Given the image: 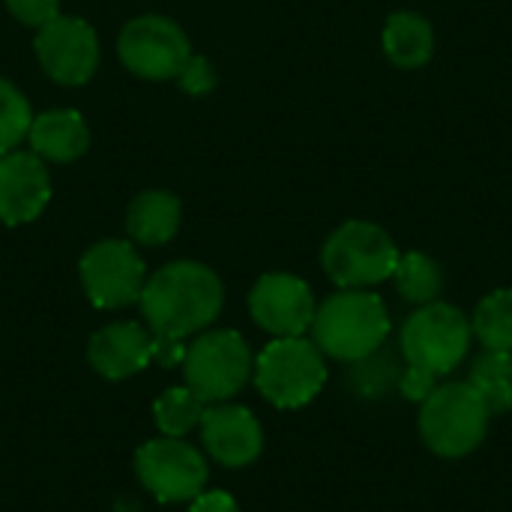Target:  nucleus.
Wrapping results in <instances>:
<instances>
[{
  "label": "nucleus",
  "instance_id": "obj_21",
  "mask_svg": "<svg viewBox=\"0 0 512 512\" xmlns=\"http://www.w3.org/2000/svg\"><path fill=\"white\" fill-rule=\"evenodd\" d=\"M471 330L486 351H512V288H498L477 303Z\"/></svg>",
  "mask_w": 512,
  "mask_h": 512
},
{
  "label": "nucleus",
  "instance_id": "obj_7",
  "mask_svg": "<svg viewBox=\"0 0 512 512\" xmlns=\"http://www.w3.org/2000/svg\"><path fill=\"white\" fill-rule=\"evenodd\" d=\"M183 384L207 405L231 402L249 381L255 357L237 330H204L186 345Z\"/></svg>",
  "mask_w": 512,
  "mask_h": 512
},
{
  "label": "nucleus",
  "instance_id": "obj_6",
  "mask_svg": "<svg viewBox=\"0 0 512 512\" xmlns=\"http://www.w3.org/2000/svg\"><path fill=\"white\" fill-rule=\"evenodd\" d=\"M396 240L375 222H342L321 249V267L336 288H375L393 279L399 264Z\"/></svg>",
  "mask_w": 512,
  "mask_h": 512
},
{
  "label": "nucleus",
  "instance_id": "obj_18",
  "mask_svg": "<svg viewBox=\"0 0 512 512\" xmlns=\"http://www.w3.org/2000/svg\"><path fill=\"white\" fill-rule=\"evenodd\" d=\"M180 228V201L165 189H150L132 198L126 210V231L141 246H165Z\"/></svg>",
  "mask_w": 512,
  "mask_h": 512
},
{
  "label": "nucleus",
  "instance_id": "obj_8",
  "mask_svg": "<svg viewBox=\"0 0 512 512\" xmlns=\"http://www.w3.org/2000/svg\"><path fill=\"white\" fill-rule=\"evenodd\" d=\"M135 477L159 504H189L207 489L210 468L186 438H153L135 450Z\"/></svg>",
  "mask_w": 512,
  "mask_h": 512
},
{
  "label": "nucleus",
  "instance_id": "obj_11",
  "mask_svg": "<svg viewBox=\"0 0 512 512\" xmlns=\"http://www.w3.org/2000/svg\"><path fill=\"white\" fill-rule=\"evenodd\" d=\"M33 51L42 72L63 87L90 81L99 63L96 30L75 15H57L54 21L42 24L33 39Z\"/></svg>",
  "mask_w": 512,
  "mask_h": 512
},
{
  "label": "nucleus",
  "instance_id": "obj_4",
  "mask_svg": "<svg viewBox=\"0 0 512 512\" xmlns=\"http://www.w3.org/2000/svg\"><path fill=\"white\" fill-rule=\"evenodd\" d=\"M471 318L444 300L417 306L399 330V354L405 366L423 369L435 378L456 372L471 351Z\"/></svg>",
  "mask_w": 512,
  "mask_h": 512
},
{
  "label": "nucleus",
  "instance_id": "obj_16",
  "mask_svg": "<svg viewBox=\"0 0 512 512\" xmlns=\"http://www.w3.org/2000/svg\"><path fill=\"white\" fill-rule=\"evenodd\" d=\"M27 141L42 162H75L78 156H84L90 144V132L78 111L54 108L33 117Z\"/></svg>",
  "mask_w": 512,
  "mask_h": 512
},
{
  "label": "nucleus",
  "instance_id": "obj_22",
  "mask_svg": "<svg viewBox=\"0 0 512 512\" xmlns=\"http://www.w3.org/2000/svg\"><path fill=\"white\" fill-rule=\"evenodd\" d=\"M207 402L201 396H195L186 384L180 387H168L156 402H153V420L159 435L165 438H186L189 432L198 429L201 417H204Z\"/></svg>",
  "mask_w": 512,
  "mask_h": 512
},
{
  "label": "nucleus",
  "instance_id": "obj_12",
  "mask_svg": "<svg viewBox=\"0 0 512 512\" xmlns=\"http://www.w3.org/2000/svg\"><path fill=\"white\" fill-rule=\"evenodd\" d=\"M315 309L318 300L309 282L294 273H264L249 291V315L273 339L306 336Z\"/></svg>",
  "mask_w": 512,
  "mask_h": 512
},
{
  "label": "nucleus",
  "instance_id": "obj_14",
  "mask_svg": "<svg viewBox=\"0 0 512 512\" xmlns=\"http://www.w3.org/2000/svg\"><path fill=\"white\" fill-rule=\"evenodd\" d=\"M51 198V177L33 150H9L0 156V222L27 225Z\"/></svg>",
  "mask_w": 512,
  "mask_h": 512
},
{
  "label": "nucleus",
  "instance_id": "obj_20",
  "mask_svg": "<svg viewBox=\"0 0 512 512\" xmlns=\"http://www.w3.org/2000/svg\"><path fill=\"white\" fill-rule=\"evenodd\" d=\"M468 384L483 396L492 417L512 411V351H486L474 360Z\"/></svg>",
  "mask_w": 512,
  "mask_h": 512
},
{
  "label": "nucleus",
  "instance_id": "obj_1",
  "mask_svg": "<svg viewBox=\"0 0 512 512\" xmlns=\"http://www.w3.org/2000/svg\"><path fill=\"white\" fill-rule=\"evenodd\" d=\"M144 324L153 336L186 342L210 330L225 306V288L216 270L201 261H171L147 276L138 297Z\"/></svg>",
  "mask_w": 512,
  "mask_h": 512
},
{
  "label": "nucleus",
  "instance_id": "obj_5",
  "mask_svg": "<svg viewBox=\"0 0 512 512\" xmlns=\"http://www.w3.org/2000/svg\"><path fill=\"white\" fill-rule=\"evenodd\" d=\"M258 393L279 411H297L309 405L327 384V357L306 336L273 339L252 369Z\"/></svg>",
  "mask_w": 512,
  "mask_h": 512
},
{
  "label": "nucleus",
  "instance_id": "obj_10",
  "mask_svg": "<svg viewBox=\"0 0 512 512\" xmlns=\"http://www.w3.org/2000/svg\"><path fill=\"white\" fill-rule=\"evenodd\" d=\"M78 276L87 300L96 309H123L129 303H138L147 282L144 261L138 249L126 240L93 243L78 261Z\"/></svg>",
  "mask_w": 512,
  "mask_h": 512
},
{
  "label": "nucleus",
  "instance_id": "obj_13",
  "mask_svg": "<svg viewBox=\"0 0 512 512\" xmlns=\"http://www.w3.org/2000/svg\"><path fill=\"white\" fill-rule=\"evenodd\" d=\"M198 432H201L204 453L216 465L231 468V471L249 468L264 453L261 420L246 405H234V402L207 405L198 423Z\"/></svg>",
  "mask_w": 512,
  "mask_h": 512
},
{
  "label": "nucleus",
  "instance_id": "obj_19",
  "mask_svg": "<svg viewBox=\"0 0 512 512\" xmlns=\"http://www.w3.org/2000/svg\"><path fill=\"white\" fill-rule=\"evenodd\" d=\"M396 291L411 306L435 303L444 291V270L441 264L426 252H402L399 264L393 270Z\"/></svg>",
  "mask_w": 512,
  "mask_h": 512
},
{
  "label": "nucleus",
  "instance_id": "obj_15",
  "mask_svg": "<svg viewBox=\"0 0 512 512\" xmlns=\"http://www.w3.org/2000/svg\"><path fill=\"white\" fill-rule=\"evenodd\" d=\"M87 363L105 381H126L153 363V333L135 321H114L87 342Z\"/></svg>",
  "mask_w": 512,
  "mask_h": 512
},
{
  "label": "nucleus",
  "instance_id": "obj_24",
  "mask_svg": "<svg viewBox=\"0 0 512 512\" xmlns=\"http://www.w3.org/2000/svg\"><path fill=\"white\" fill-rule=\"evenodd\" d=\"M30 123H33L30 102L12 81L0 78V156L18 150V144L30 132Z\"/></svg>",
  "mask_w": 512,
  "mask_h": 512
},
{
  "label": "nucleus",
  "instance_id": "obj_29",
  "mask_svg": "<svg viewBox=\"0 0 512 512\" xmlns=\"http://www.w3.org/2000/svg\"><path fill=\"white\" fill-rule=\"evenodd\" d=\"M183 357H186V342L168 339V336H153V363L174 369V366H183Z\"/></svg>",
  "mask_w": 512,
  "mask_h": 512
},
{
  "label": "nucleus",
  "instance_id": "obj_23",
  "mask_svg": "<svg viewBox=\"0 0 512 512\" xmlns=\"http://www.w3.org/2000/svg\"><path fill=\"white\" fill-rule=\"evenodd\" d=\"M399 357L384 354V348H381V351H375V354L351 363L354 366V372H351L354 393L363 396V399H384L393 390H399V378H402V369H405L399 363Z\"/></svg>",
  "mask_w": 512,
  "mask_h": 512
},
{
  "label": "nucleus",
  "instance_id": "obj_2",
  "mask_svg": "<svg viewBox=\"0 0 512 512\" xmlns=\"http://www.w3.org/2000/svg\"><path fill=\"white\" fill-rule=\"evenodd\" d=\"M390 330V312L375 291L339 288L324 303H318L309 339L321 348L324 357L351 366L381 351L390 339Z\"/></svg>",
  "mask_w": 512,
  "mask_h": 512
},
{
  "label": "nucleus",
  "instance_id": "obj_26",
  "mask_svg": "<svg viewBox=\"0 0 512 512\" xmlns=\"http://www.w3.org/2000/svg\"><path fill=\"white\" fill-rule=\"evenodd\" d=\"M438 384H441V378H435V375H429V372H423V369L405 366V369H402V378H399V393H402L408 402H417V405H420Z\"/></svg>",
  "mask_w": 512,
  "mask_h": 512
},
{
  "label": "nucleus",
  "instance_id": "obj_27",
  "mask_svg": "<svg viewBox=\"0 0 512 512\" xmlns=\"http://www.w3.org/2000/svg\"><path fill=\"white\" fill-rule=\"evenodd\" d=\"M177 78H180L183 90H189L192 96H198V93H207V90L216 84L210 63H207L204 57H195V54L186 60V66H183V72H180Z\"/></svg>",
  "mask_w": 512,
  "mask_h": 512
},
{
  "label": "nucleus",
  "instance_id": "obj_3",
  "mask_svg": "<svg viewBox=\"0 0 512 512\" xmlns=\"http://www.w3.org/2000/svg\"><path fill=\"white\" fill-rule=\"evenodd\" d=\"M489 426L492 411L468 381H444L420 402V438L441 459H465L480 450Z\"/></svg>",
  "mask_w": 512,
  "mask_h": 512
},
{
  "label": "nucleus",
  "instance_id": "obj_25",
  "mask_svg": "<svg viewBox=\"0 0 512 512\" xmlns=\"http://www.w3.org/2000/svg\"><path fill=\"white\" fill-rule=\"evenodd\" d=\"M6 9L24 27H42L60 15V0H6Z\"/></svg>",
  "mask_w": 512,
  "mask_h": 512
},
{
  "label": "nucleus",
  "instance_id": "obj_9",
  "mask_svg": "<svg viewBox=\"0 0 512 512\" xmlns=\"http://www.w3.org/2000/svg\"><path fill=\"white\" fill-rule=\"evenodd\" d=\"M117 54L132 75L144 81H165L183 72L192 57V45L177 21L165 15H138L120 30Z\"/></svg>",
  "mask_w": 512,
  "mask_h": 512
},
{
  "label": "nucleus",
  "instance_id": "obj_17",
  "mask_svg": "<svg viewBox=\"0 0 512 512\" xmlns=\"http://www.w3.org/2000/svg\"><path fill=\"white\" fill-rule=\"evenodd\" d=\"M384 54L399 69H420L435 54V30L420 12H393L381 33Z\"/></svg>",
  "mask_w": 512,
  "mask_h": 512
},
{
  "label": "nucleus",
  "instance_id": "obj_28",
  "mask_svg": "<svg viewBox=\"0 0 512 512\" xmlns=\"http://www.w3.org/2000/svg\"><path fill=\"white\" fill-rule=\"evenodd\" d=\"M189 512H240V504L222 489H204L189 501Z\"/></svg>",
  "mask_w": 512,
  "mask_h": 512
}]
</instances>
